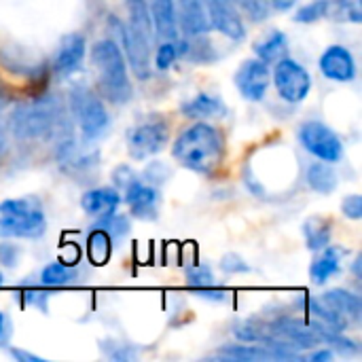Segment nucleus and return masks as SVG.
Here are the masks:
<instances>
[{"instance_id": "41", "label": "nucleus", "mask_w": 362, "mask_h": 362, "mask_svg": "<svg viewBox=\"0 0 362 362\" xmlns=\"http://www.w3.org/2000/svg\"><path fill=\"white\" fill-rule=\"evenodd\" d=\"M310 358H312V361H331V352H329V350H325V352H316V354H312Z\"/></svg>"}, {"instance_id": "18", "label": "nucleus", "mask_w": 362, "mask_h": 362, "mask_svg": "<svg viewBox=\"0 0 362 362\" xmlns=\"http://www.w3.org/2000/svg\"><path fill=\"white\" fill-rule=\"evenodd\" d=\"M121 204V195L115 189L102 187V189H91L87 193H83L81 197V206L89 216H98L104 218L108 214H115L117 208Z\"/></svg>"}, {"instance_id": "27", "label": "nucleus", "mask_w": 362, "mask_h": 362, "mask_svg": "<svg viewBox=\"0 0 362 362\" xmlns=\"http://www.w3.org/2000/svg\"><path fill=\"white\" fill-rule=\"evenodd\" d=\"M305 240L310 250H322L331 244V223L325 218H312L305 223Z\"/></svg>"}, {"instance_id": "33", "label": "nucleus", "mask_w": 362, "mask_h": 362, "mask_svg": "<svg viewBox=\"0 0 362 362\" xmlns=\"http://www.w3.org/2000/svg\"><path fill=\"white\" fill-rule=\"evenodd\" d=\"M19 246L11 244V242H0V265L4 267H15L19 261Z\"/></svg>"}, {"instance_id": "8", "label": "nucleus", "mask_w": 362, "mask_h": 362, "mask_svg": "<svg viewBox=\"0 0 362 362\" xmlns=\"http://www.w3.org/2000/svg\"><path fill=\"white\" fill-rule=\"evenodd\" d=\"M168 140H170V129H168L165 121L148 119L129 132L127 148L134 159H146V157H153L159 151H163Z\"/></svg>"}, {"instance_id": "14", "label": "nucleus", "mask_w": 362, "mask_h": 362, "mask_svg": "<svg viewBox=\"0 0 362 362\" xmlns=\"http://www.w3.org/2000/svg\"><path fill=\"white\" fill-rule=\"evenodd\" d=\"M148 11H151V21L155 36L168 42H178L180 25L176 17V6L174 0H148Z\"/></svg>"}, {"instance_id": "42", "label": "nucleus", "mask_w": 362, "mask_h": 362, "mask_svg": "<svg viewBox=\"0 0 362 362\" xmlns=\"http://www.w3.org/2000/svg\"><path fill=\"white\" fill-rule=\"evenodd\" d=\"M4 331H6V316L0 312V337L4 335Z\"/></svg>"}, {"instance_id": "16", "label": "nucleus", "mask_w": 362, "mask_h": 362, "mask_svg": "<svg viewBox=\"0 0 362 362\" xmlns=\"http://www.w3.org/2000/svg\"><path fill=\"white\" fill-rule=\"evenodd\" d=\"M83 57H85V38L81 34L64 36V40L57 47L55 59H53L55 72L62 74V76L74 72L83 64Z\"/></svg>"}, {"instance_id": "36", "label": "nucleus", "mask_w": 362, "mask_h": 362, "mask_svg": "<svg viewBox=\"0 0 362 362\" xmlns=\"http://www.w3.org/2000/svg\"><path fill=\"white\" fill-rule=\"evenodd\" d=\"M221 267H223V272H227V274H244V272H248V265H246L238 255H227V257L223 259Z\"/></svg>"}, {"instance_id": "40", "label": "nucleus", "mask_w": 362, "mask_h": 362, "mask_svg": "<svg viewBox=\"0 0 362 362\" xmlns=\"http://www.w3.org/2000/svg\"><path fill=\"white\" fill-rule=\"evenodd\" d=\"M276 8H280V11H286V8H291L293 4H295V0H269Z\"/></svg>"}, {"instance_id": "15", "label": "nucleus", "mask_w": 362, "mask_h": 362, "mask_svg": "<svg viewBox=\"0 0 362 362\" xmlns=\"http://www.w3.org/2000/svg\"><path fill=\"white\" fill-rule=\"evenodd\" d=\"M272 335L293 344L295 348H314L320 344L318 333L314 331L312 325H301L293 318H280L272 325Z\"/></svg>"}, {"instance_id": "39", "label": "nucleus", "mask_w": 362, "mask_h": 362, "mask_svg": "<svg viewBox=\"0 0 362 362\" xmlns=\"http://www.w3.org/2000/svg\"><path fill=\"white\" fill-rule=\"evenodd\" d=\"M25 299H28L30 303H36V305H38V308H42V310L47 308V305H45V299H47V293H38V291H30V293L25 295Z\"/></svg>"}, {"instance_id": "37", "label": "nucleus", "mask_w": 362, "mask_h": 362, "mask_svg": "<svg viewBox=\"0 0 362 362\" xmlns=\"http://www.w3.org/2000/svg\"><path fill=\"white\" fill-rule=\"evenodd\" d=\"M193 291H195L197 297H202V299H212V301H223L225 295H227L223 288H214V284H212V286H206V288H193Z\"/></svg>"}, {"instance_id": "28", "label": "nucleus", "mask_w": 362, "mask_h": 362, "mask_svg": "<svg viewBox=\"0 0 362 362\" xmlns=\"http://www.w3.org/2000/svg\"><path fill=\"white\" fill-rule=\"evenodd\" d=\"M87 248H89V259L95 265H104L110 259V235L98 227L95 231H91Z\"/></svg>"}, {"instance_id": "38", "label": "nucleus", "mask_w": 362, "mask_h": 362, "mask_svg": "<svg viewBox=\"0 0 362 362\" xmlns=\"http://www.w3.org/2000/svg\"><path fill=\"white\" fill-rule=\"evenodd\" d=\"M11 356L19 362H42V358H40V356H36V354H30V352H25V350H17V348H13V350H11Z\"/></svg>"}, {"instance_id": "32", "label": "nucleus", "mask_w": 362, "mask_h": 362, "mask_svg": "<svg viewBox=\"0 0 362 362\" xmlns=\"http://www.w3.org/2000/svg\"><path fill=\"white\" fill-rule=\"evenodd\" d=\"M341 212L348 216V218H352V221H358L362 218V197L358 193H354V195H348L344 202H341Z\"/></svg>"}, {"instance_id": "44", "label": "nucleus", "mask_w": 362, "mask_h": 362, "mask_svg": "<svg viewBox=\"0 0 362 362\" xmlns=\"http://www.w3.org/2000/svg\"><path fill=\"white\" fill-rule=\"evenodd\" d=\"M4 284V278H2V274H0V286Z\"/></svg>"}, {"instance_id": "29", "label": "nucleus", "mask_w": 362, "mask_h": 362, "mask_svg": "<svg viewBox=\"0 0 362 362\" xmlns=\"http://www.w3.org/2000/svg\"><path fill=\"white\" fill-rule=\"evenodd\" d=\"M329 6H331L329 0H314L312 4L301 6V8L295 13V19H297L299 23H314V21L322 19V17L329 13Z\"/></svg>"}, {"instance_id": "1", "label": "nucleus", "mask_w": 362, "mask_h": 362, "mask_svg": "<svg viewBox=\"0 0 362 362\" xmlns=\"http://www.w3.org/2000/svg\"><path fill=\"white\" fill-rule=\"evenodd\" d=\"M172 155L187 170L210 176L225 159L223 134L210 123H193L176 138Z\"/></svg>"}, {"instance_id": "10", "label": "nucleus", "mask_w": 362, "mask_h": 362, "mask_svg": "<svg viewBox=\"0 0 362 362\" xmlns=\"http://www.w3.org/2000/svg\"><path fill=\"white\" fill-rule=\"evenodd\" d=\"M272 81V72L269 66L265 62H261L259 57L246 59L235 74V85L238 91L242 93V98L250 100V102H261L267 93Z\"/></svg>"}, {"instance_id": "20", "label": "nucleus", "mask_w": 362, "mask_h": 362, "mask_svg": "<svg viewBox=\"0 0 362 362\" xmlns=\"http://www.w3.org/2000/svg\"><path fill=\"white\" fill-rule=\"evenodd\" d=\"M182 112L187 117H195V119H221L227 115V106L223 104L221 98L202 91L193 100L182 104Z\"/></svg>"}, {"instance_id": "19", "label": "nucleus", "mask_w": 362, "mask_h": 362, "mask_svg": "<svg viewBox=\"0 0 362 362\" xmlns=\"http://www.w3.org/2000/svg\"><path fill=\"white\" fill-rule=\"evenodd\" d=\"M322 303H327L333 312H337L339 316H344L348 322H358L362 316V301L358 295L350 293V291H344V288H333V291H327L322 297H320Z\"/></svg>"}, {"instance_id": "4", "label": "nucleus", "mask_w": 362, "mask_h": 362, "mask_svg": "<svg viewBox=\"0 0 362 362\" xmlns=\"http://www.w3.org/2000/svg\"><path fill=\"white\" fill-rule=\"evenodd\" d=\"M47 221L38 202L34 199H4L0 202V238L36 240L45 233Z\"/></svg>"}, {"instance_id": "6", "label": "nucleus", "mask_w": 362, "mask_h": 362, "mask_svg": "<svg viewBox=\"0 0 362 362\" xmlns=\"http://www.w3.org/2000/svg\"><path fill=\"white\" fill-rule=\"evenodd\" d=\"M274 85L280 93L282 100L291 102V104H297L301 100H305L312 91V76L310 72L297 62V59H291L288 55L284 59H280L276 64V70H274Z\"/></svg>"}, {"instance_id": "31", "label": "nucleus", "mask_w": 362, "mask_h": 362, "mask_svg": "<svg viewBox=\"0 0 362 362\" xmlns=\"http://www.w3.org/2000/svg\"><path fill=\"white\" fill-rule=\"evenodd\" d=\"M187 282L191 288H206L214 284V276L208 267H193L187 272Z\"/></svg>"}, {"instance_id": "12", "label": "nucleus", "mask_w": 362, "mask_h": 362, "mask_svg": "<svg viewBox=\"0 0 362 362\" xmlns=\"http://www.w3.org/2000/svg\"><path fill=\"white\" fill-rule=\"evenodd\" d=\"M125 204L138 218H155L159 206V191L142 178H132L125 187Z\"/></svg>"}, {"instance_id": "30", "label": "nucleus", "mask_w": 362, "mask_h": 362, "mask_svg": "<svg viewBox=\"0 0 362 362\" xmlns=\"http://www.w3.org/2000/svg\"><path fill=\"white\" fill-rule=\"evenodd\" d=\"M178 57V42H168L163 40L159 47H157V57H155V64L159 70H168Z\"/></svg>"}, {"instance_id": "13", "label": "nucleus", "mask_w": 362, "mask_h": 362, "mask_svg": "<svg viewBox=\"0 0 362 362\" xmlns=\"http://www.w3.org/2000/svg\"><path fill=\"white\" fill-rule=\"evenodd\" d=\"M320 72L337 83H350L356 76V62L350 49L331 45L320 57Z\"/></svg>"}, {"instance_id": "22", "label": "nucleus", "mask_w": 362, "mask_h": 362, "mask_svg": "<svg viewBox=\"0 0 362 362\" xmlns=\"http://www.w3.org/2000/svg\"><path fill=\"white\" fill-rule=\"evenodd\" d=\"M125 6L129 13V28L138 36H142L148 45H153L155 30H153V21H151L148 2L146 0H125Z\"/></svg>"}, {"instance_id": "24", "label": "nucleus", "mask_w": 362, "mask_h": 362, "mask_svg": "<svg viewBox=\"0 0 362 362\" xmlns=\"http://www.w3.org/2000/svg\"><path fill=\"white\" fill-rule=\"evenodd\" d=\"M257 55L261 62L265 64H278L280 59H284L288 55V40L286 34L276 30L272 32L261 45H257Z\"/></svg>"}, {"instance_id": "5", "label": "nucleus", "mask_w": 362, "mask_h": 362, "mask_svg": "<svg viewBox=\"0 0 362 362\" xmlns=\"http://www.w3.org/2000/svg\"><path fill=\"white\" fill-rule=\"evenodd\" d=\"M72 110L76 112L83 142L91 144L106 134L108 112L93 93H89L87 89H76V93H72Z\"/></svg>"}, {"instance_id": "7", "label": "nucleus", "mask_w": 362, "mask_h": 362, "mask_svg": "<svg viewBox=\"0 0 362 362\" xmlns=\"http://www.w3.org/2000/svg\"><path fill=\"white\" fill-rule=\"evenodd\" d=\"M299 140L305 146V151L312 153L314 157H318L320 161L337 163L344 155V146H341L339 136L320 121L303 123L299 129Z\"/></svg>"}, {"instance_id": "43", "label": "nucleus", "mask_w": 362, "mask_h": 362, "mask_svg": "<svg viewBox=\"0 0 362 362\" xmlns=\"http://www.w3.org/2000/svg\"><path fill=\"white\" fill-rule=\"evenodd\" d=\"M354 276L361 278V259H356V263H354Z\"/></svg>"}, {"instance_id": "34", "label": "nucleus", "mask_w": 362, "mask_h": 362, "mask_svg": "<svg viewBox=\"0 0 362 362\" xmlns=\"http://www.w3.org/2000/svg\"><path fill=\"white\" fill-rule=\"evenodd\" d=\"M240 6H244V11L252 17V19H265L269 8L265 0H238Z\"/></svg>"}, {"instance_id": "35", "label": "nucleus", "mask_w": 362, "mask_h": 362, "mask_svg": "<svg viewBox=\"0 0 362 362\" xmlns=\"http://www.w3.org/2000/svg\"><path fill=\"white\" fill-rule=\"evenodd\" d=\"M339 8L344 11L346 19H350L352 23H361V0H339Z\"/></svg>"}, {"instance_id": "23", "label": "nucleus", "mask_w": 362, "mask_h": 362, "mask_svg": "<svg viewBox=\"0 0 362 362\" xmlns=\"http://www.w3.org/2000/svg\"><path fill=\"white\" fill-rule=\"evenodd\" d=\"M223 358L231 361H286L284 354L267 348V346H248V344H238L221 350Z\"/></svg>"}, {"instance_id": "17", "label": "nucleus", "mask_w": 362, "mask_h": 362, "mask_svg": "<svg viewBox=\"0 0 362 362\" xmlns=\"http://www.w3.org/2000/svg\"><path fill=\"white\" fill-rule=\"evenodd\" d=\"M178 11H180L178 25L185 30L187 36H199L212 28L206 0H178Z\"/></svg>"}, {"instance_id": "25", "label": "nucleus", "mask_w": 362, "mask_h": 362, "mask_svg": "<svg viewBox=\"0 0 362 362\" xmlns=\"http://www.w3.org/2000/svg\"><path fill=\"white\" fill-rule=\"evenodd\" d=\"M308 182L318 193H333L337 187V174L327 161H318L308 168Z\"/></svg>"}, {"instance_id": "9", "label": "nucleus", "mask_w": 362, "mask_h": 362, "mask_svg": "<svg viewBox=\"0 0 362 362\" xmlns=\"http://www.w3.org/2000/svg\"><path fill=\"white\" fill-rule=\"evenodd\" d=\"M110 23H112V28H115V32H117V36L121 40V47L125 51L123 53L125 62L132 66L134 74L138 78H142V81L148 78L151 76V45L142 36H138L129 28V23H123L117 17H110Z\"/></svg>"}, {"instance_id": "26", "label": "nucleus", "mask_w": 362, "mask_h": 362, "mask_svg": "<svg viewBox=\"0 0 362 362\" xmlns=\"http://www.w3.org/2000/svg\"><path fill=\"white\" fill-rule=\"evenodd\" d=\"M78 278V274L68 267L66 263L62 261H55V263H49L42 274H40V282L45 286H51V288H57V286H68V284H74Z\"/></svg>"}, {"instance_id": "11", "label": "nucleus", "mask_w": 362, "mask_h": 362, "mask_svg": "<svg viewBox=\"0 0 362 362\" xmlns=\"http://www.w3.org/2000/svg\"><path fill=\"white\" fill-rule=\"evenodd\" d=\"M206 8L212 28H216L221 34L231 40H242L246 36V28L235 0H206Z\"/></svg>"}, {"instance_id": "21", "label": "nucleus", "mask_w": 362, "mask_h": 362, "mask_svg": "<svg viewBox=\"0 0 362 362\" xmlns=\"http://www.w3.org/2000/svg\"><path fill=\"white\" fill-rule=\"evenodd\" d=\"M341 248H335V246H327L322 248V252L318 255V259L312 263L310 267V276L316 284H325L329 278H333L339 267H341Z\"/></svg>"}, {"instance_id": "3", "label": "nucleus", "mask_w": 362, "mask_h": 362, "mask_svg": "<svg viewBox=\"0 0 362 362\" xmlns=\"http://www.w3.org/2000/svg\"><path fill=\"white\" fill-rule=\"evenodd\" d=\"M64 123L62 106L53 98L21 104L11 115V129L19 140H45Z\"/></svg>"}, {"instance_id": "2", "label": "nucleus", "mask_w": 362, "mask_h": 362, "mask_svg": "<svg viewBox=\"0 0 362 362\" xmlns=\"http://www.w3.org/2000/svg\"><path fill=\"white\" fill-rule=\"evenodd\" d=\"M91 59L98 72V81L102 91L112 100V102H125L132 95V85L127 76V62L112 38L98 40L91 51Z\"/></svg>"}]
</instances>
